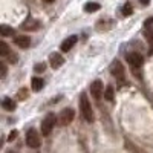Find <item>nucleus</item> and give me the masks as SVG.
<instances>
[{"label": "nucleus", "mask_w": 153, "mask_h": 153, "mask_svg": "<svg viewBox=\"0 0 153 153\" xmlns=\"http://www.w3.org/2000/svg\"><path fill=\"white\" fill-rule=\"evenodd\" d=\"M80 110H81L83 118L87 123H94L95 121V115H94V110H92V106H91V101L87 100V97L84 94L80 97Z\"/></svg>", "instance_id": "f257e3e1"}, {"label": "nucleus", "mask_w": 153, "mask_h": 153, "mask_svg": "<svg viewBox=\"0 0 153 153\" xmlns=\"http://www.w3.org/2000/svg\"><path fill=\"white\" fill-rule=\"evenodd\" d=\"M58 123V118L55 117V113H49L45 117V120L42 121V135L48 136L51 132H52L54 126Z\"/></svg>", "instance_id": "f03ea898"}, {"label": "nucleus", "mask_w": 153, "mask_h": 153, "mask_svg": "<svg viewBox=\"0 0 153 153\" xmlns=\"http://www.w3.org/2000/svg\"><path fill=\"white\" fill-rule=\"evenodd\" d=\"M26 144L28 147L31 149H38L42 146V138H40V133H38L35 129H29L26 132Z\"/></svg>", "instance_id": "7ed1b4c3"}, {"label": "nucleus", "mask_w": 153, "mask_h": 153, "mask_svg": "<svg viewBox=\"0 0 153 153\" xmlns=\"http://www.w3.org/2000/svg\"><path fill=\"white\" fill-rule=\"evenodd\" d=\"M57 118H58V124L60 126H69L74 121V118H75V112H74V109L66 107V109H63L60 112V115Z\"/></svg>", "instance_id": "20e7f679"}, {"label": "nucleus", "mask_w": 153, "mask_h": 153, "mask_svg": "<svg viewBox=\"0 0 153 153\" xmlns=\"http://www.w3.org/2000/svg\"><path fill=\"white\" fill-rule=\"evenodd\" d=\"M104 84H103V81L101 80H95L92 84H91V94H92V97L95 98V100H100L101 97L104 95Z\"/></svg>", "instance_id": "39448f33"}, {"label": "nucleus", "mask_w": 153, "mask_h": 153, "mask_svg": "<svg viewBox=\"0 0 153 153\" xmlns=\"http://www.w3.org/2000/svg\"><path fill=\"white\" fill-rule=\"evenodd\" d=\"M127 63L132 66V68H141L143 66V63H144V58L143 55L139 54V52H129L126 57Z\"/></svg>", "instance_id": "423d86ee"}, {"label": "nucleus", "mask_w": 153, "mask_h": 153, "mask_svg": "<svg viewBox=\"0 0 153 153\" xmlns=\"http://www.w3.org/2000/svg\"><path fill=\"white\" fill-rule=\"evenodd\" d=\"M49 65H51L52 69H58L60 66L65 65V58H63L61 54L54 52V54H51V57H49Z\"/></svg>", "instance_id": "0eeeda50"}, {"label": "nucleus", "mask_w": 153, "mask_h": 153, "mask_svg": "<svg viewBox=\"0 0 153 153\" xmlns=\"http://www.w3.org/2000/svg\"><path fill=\"white\" fill-rule=\"evenodd\" d=\"M110 74L113 76H117V78H121L123 74H124V66H123V63L118 61V60H115L112 63V66H110Z\"/></svg>", "instance_id": "6e6552de"}, {"label": "nucleus", "mask_w": 153, "mask_h": 153, "mask_svg": "<svg viewBox=\"0 0 153 153\" xmlns=\"http://www.w3.org/2000/svg\"><path fill=\"white\" fill-rule=\"evenodd\" d=\"M76 43V37L75 35H71V37H68L65 42L61 43V51L63 52H69V51L74 48V45Z\"/></svg>", "instance_id": "1a4fd4ad"}, {"label": "nucleus", "mask_w": 153, "mask_h": 153, "mask_svg": "<svg viewBox=\"0 0 153 153\" xmlns=\"http://www.w3.org/2000/svg\"><path fill=\"white\" fill-rule=\"evenodd\" d=\"M22 28L26 29V31H35V29L40 28V22H37V20H34V19H28L26 22L22 25Z\"/></svg>", "instance_id": "9d476101"}, {"label": "nucleus", "mask_w": 153, "mask_h": 153, "mask_svg": "<svg viewBox=\"0 0 153 153\" xmlns=\"http://www.w3.org/2000/svg\"><path fill=\"white\" fill-rule=\"evenodd\" d=\"M16 45L22 49H26L31 45V38L28 35H19V37H16Z\"/></svg>", "instance_id": "9b49d317"}, {"label": "nucleus", "mask_w": 153, "mask_h": 153, "mask_svg": "<svg viewBox=\"0 0 153 153\" xmlns=\"http://www.w3.org/2000/svg\"><path fill=\"white\" fill-rule=\"evenodd\" d=\"M43 86H45V81L40 78V76H34V78L31 80V87H32L34 92H40L43 89Z\"/></svg>", "instance_id": "f8f14e48"}, {"label": "nucleus", "mask_w": 153, "mask_h": 153, "mask_svg": "<svg viewBox=\"0 0 153 153\" xmlns=\"http://www.w3.org/2000/svg\"><path fill=\"white\" fill-rule=\"evenodd\" d=\"M16 101L12 100V98H3V101H2V107L5 109V110H8V112H12V110H16Z\"/></svg>", "instance_id": "ddd939ff"}, {"label": "nucleus", "mask_w": 153, "mask_h": 153, "mask_svg": "<svg viewBox=\"0 0 153 153\" xmlns=\"http://www.w3.org/2000/svg\"><path fill=\"white\" fill-rule=\"evenodd\" d=\"M0 34H2V37H9V35L14 34V29L11 26H8V25H2V26H0Z\"/></svg>", "instance_id": "4468645a"}, {"label": "nucleus", "mask_w": 153, "mask_h": 153, "mask_svg": "<svg viewBox=\"0 0 153 153\" xmlns=\"http://www.w3.org/2000/svg\"><path fill=\"white\" fill-rule=\"evenodd\" d=\"M113 98H115L113 87H112V86H107L106 91H104V100H106V101H113Z\"/></svg>", "instance_id": "2eb2a0df"}, {"label": "nucleus", "mask_w": 153, "mask_h": 153, "mask_svg": "<svg viewBox=\"0 0 153 153\" xmlns=\"http://www.w3.org/2000/svg\"><path fill=\"white\" fill-rule=\"evenodd\" d=\"M101 6H100V3H95V2H89V3H86V6H84V11L86 12H95V11H98Z\"/></svg>", "instance_id": "dca6fc26"}, {"label": "nucleus", "mask_w": 153, "mask_h": 153, "mask_svg": "<svg viewBox=\"0 0 153 153\" xmlns=\"http://www.w3.org/2000/svg\"><path fill=\"white\" fill-rule=\"evenodd\" d=\"M121 12H123V16H124V17H129V16H132V12H133L132 5H130V3H126V5L123 6Z\"/></svg>", "instance_id": "f3484780"}, {"label": "nucleus", "mask_w": 153, "mask_h": 153, "mask_svg": "<svg viewBox=\"0 0 153 153\" xmlns=\"http://www.w3.org/2000/svg\"><path fill=\"white\" fill-rule=\"evenodd\" d=\"M0 55L2 57H8L9 55V48L5 42H0Z\"/></svg>", "instance_id": "a211bd4d"}, {"label": "nucleus", "mask_w": 153, "mask_h": 153, "mask_svg": "<svg viewBox=\"0 0 153 153\" xmlns=\"http://www.w3.org/2000/svg\"><path fill=\"white\" fill-rule=\"evenodd\" d=\"M45 69H46V65H45V63H38V65L34 66V71H35V72H43Z\"/></svg>", "instance_id": "6ab92c4d"}, {"label": "nucleus", "mask_w": 153, "mask_h": 153, "mask_svg": "<svg viewBox=\"0 0 153 153\" xmlns=\"http://www.w3.org/2000/svg\"><path fill=\"white\" fill-rule=\"evenodd\" d=\"M17 135H19V132H17V130H12V132L9 133V138H8V141H14V139L17 138Z\"/></svg>", "instance_id": "aec40b11"}, {"label": "nucleus", "mask_w": 153, "mask_h": 153, "mask_svg": "<svg viewBox=\"0 0 153 153\" xmlns=\"http://www.w3.org/2000/svg\"><path fill=\"white\" fill-rule=\"evenodd\" d=\"M144 25H146V28H147V29H150V28L153 26V17H150L149 20H146V23H144Z\"/></svg>", "instance_id": "412c9836"}, {"label": "nucleus", "mask_w": 153, "mask_h": 153, "mask_svg": "<svg viewBox=\"0 0 153 153\" xmlns=\"http://www.w3.org/2000/svg\"><path fill=\"white\" fill-rule=\"evenodd\" d=\"M0 68H2V78H5V75H6V65H5V63H0Z\"/></svg>", "instance_id": "4be33fe9"}, {"label": "nucleus", "mask_w": 153, "mask_h": 153, "mask_svg": "<svg viewBox=\"0 0 153 153\" xmlns=\"http://www.w3.org/2000/svg\"><path fill=\"white\" fill-rule=\"evenodd\" d=\"M147 37H149V40L153 43V32L152 31H147Z\"/></svg>", "instance_id": "5701e85b"}, {"label": "nucleus", "mask_w": 153, "mask_h": 153, "mask_svg": "<svg viewBox=\"0 0 153 153\" xmlns=\"http://www.w3.org/2000/svg\"><path fill=\"white\" fill-rule=\"evenodd\" d=\"M19 97H25V98H26V97H28V94H26V91H23V89H22V91L19 92Z\"/></svg>", "instance_id": "b1692460"}, {"label": "nucleus", "mask_w": 153, "mask_h": 153, "mask_svg": "<svg viewBox=\"0 0 153 153\" xmlns=\"http://www.w3.org/2000/svg\"><path fill=\"white\" fill-rule=\"evenodd\" d=\"M139 3L146 6V5H149V3H150V0H139Z\"/></svg>", "instance_id": "393cba45"}, {"label": "nucleus", "mask_w": 153, "mask_h": 153, "mask_svg": "<svg viewBox=\"0 0 153 153\" xmlns=\"http://www.w3.org/2000/svg\"><path fill=\"white\" fill-rule=\"evenodd\" d=\"M45 2H46V3H52V2H54V0H45Z\"/></svg>", "instance_id": "a878e982"}, {"label": "nucleus", "mask_w": 153, "mask_h": 153, "mask_svg": "<svg viewBox=\"0 0 153 153\" xmlns=\"http://www.w3.org/2000/svg\"><path fill=\"white\" fill-rule=\"evenodd\" d=\"M150 54H152V55H153V48H152V51H150Z\"/></svg>", "instance_id": "bb28decb"}, {"label": "nucleus", "mask_w": 153, "mask_h": 153, "mask_svg": "<svg viewBox=\"0 0 153 153\" xmlns=\"http://www.w3.org/2000/svg\"><path fill=\"white\" fill-rule=\"evenodd\" d=\"M8 153H16V152H12V150H11V152H8Z\"/></svg>", "instance_id": "cd10ccee"}]
</instances>
